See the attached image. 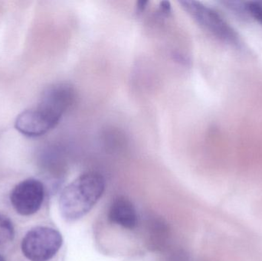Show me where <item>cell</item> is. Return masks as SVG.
<instances>
[{"mask_svg":"<svg viewBox=\"0 0 262 261\" xmlns=\"http://www.w3.org/2000/svg\"><path fill=\"white\" fill-rule=\"evenodd\" d=\"M105 190L104 176L89 172L78 176L63 189L59 199L61 216L68 221H76L87 215L101 199Z\"/></svg>","mask_w":262,"mask_h":261,"instance_id":"obj_1","label":"cell"},{"mask_svg":"<svg viewBox=\"0 0 262 261\" xmlns=\"http://www.w3.org/2000/svg\"><path fill=\"white\" fill-rule=\"evenodd\" d=\"M75 98V90L67 83H56L45 89L35 107L29 109L31 116L43 134L58 125Z\"/></svg>","mask_w":262,"mask_h":261,"instance_id":"obj_2","label":"cell"},{"mask_svg":"<svg viewBox=\"0 0 262 261\" xmlns=\"http://www.w3.org/2000/svg\"><path fill=\"white\" fill-rule=\"evenodd\" d=\"M182 7L206 32L217 39L235 47H240L241 41L235 29L212 8L200 2L180 1Z\"/></svg>","mask_w":262,"mask_h":261,"instance_id":"obj_3","label":"cell"},{"mask_svg":"<svg viewBox=\"0 0 262 261\" xmlns=\"http://www.w3.org/2000/svg\"><path fill=\"white\" fill-rule=\"evenodd\" d=\"M62 244V236L58 230L50 227H35L23 238L21 252L29 261H49L56 255Z\"/></svg>","mask_w":262,"mask_h":261,"instance_id":"obj_4","label":"cell"},{"mask_svg":"<svg viewBox=\"0 0 262 261\" xmlns=\"http://www.w3.org/2000/svg\"><path fill=\"white\" fill-rule=\"evenodd\" d=\"M44 199V185L35 179L21 181L15 185L10 194L12 207L23 216H30L38 212Z\"/></svg>","mask_w":262,"mask_h":261,"instance_id":"obj_5","label":"cell"},{"mask_svg":"<svg viewBox=\"0 0 262 261\" xmlns=\"http://www.w3.org/2000/svg\"><path fill=\"white\" fill-rule=\"evenodd\" d=\"M108 217L112 223L127 229H134L138 223L135 207L129 199L124 197L118 198L112 202Z\"/></svg>","mask_w":262,"mask_h":261,"instance_id":"obj_6","label":"cell"},{"mask_svg":"<svg viewBox=\"0 0 262 261\" xmlns=\"http://www.w3.org/2000/svg\"><path fill=\"white\" fill-rule=\"evenodd\" d=\"M15 237V228L9 218L0 214V247L12 242Z\"/></svg>","mask_w":262,"mask_h":261,"instance_id":"obj_7","label":"cell"},{"mask_svg":"<svg viewBox=\"0 0 262 261\" xmlns=\"http://www.w3.org/2000/svg\"><path fill=\"white\" fill-rule=\"evenodd\" d=\"M246 12L262 26V1L246 2Z\"/></svg>","mask_w":262,"mask_h":261,"instance_id":"obj_8","label":"cell"},{"mask_svg":"<svg viewBox=\"0 0 262 261\" xmlns=\"http://www.w3.org/2000/svg\"><path fill=\"white\" fill-rule=\"evenodd\" d=\"M160 12L163 15H167L171 12V5L169 2H161L160 5Z\"/></svg>","mask_w":262,"mask_h":261,"instance_id":"obj_9","label":"cell"},{"mask_svg":"<svg viewBox=\"0 0 262 261\" xmlns=\"http://www.w3.org/2000/svg\"><path fill=\"white\" fill-rule=\"evenodd\" d=\"M147 3L148 2H138V3H137V12H142L143 11H144V9H146Z\"/></svg>","mask_w":262,"mask_h":261,"instance_id":"obj_10","label":"cell"},{"mask_svg":"<svg viewBox=\"0 0 262 261\" xmlns=\"http://www.w3.org/2000/svg\"><path fill=\"white\" fill-rule=\"evenodd\" d=\"M0 261H6L5 260L4 257H3V256L0 255Z\"/></svg>","mask_w":262,"mask_h":261,"instance_id":"obj_11","label":"cell"}]
</instances>
